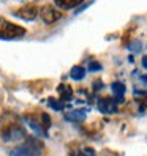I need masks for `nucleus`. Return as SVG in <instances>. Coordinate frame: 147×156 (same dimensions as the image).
I'll return each mask as SVG.
<instances>
[{"mask_svg": "<svg viewBox=\"0 0 147 156\" xmlns=\"http://www.w3.org/2000/svg\"><path fill=\"white\" fill-rule=\"evenodd\" d=\"M27 32L24 27L6 21L5 17H0V38L2 40H16L24 36Z\"/></svg>", "mask_w": 147, "mask_h": 156, "instance_id": "f257e3e1", "label": "nucleus"}, {"mask_svg": "<svg viewBox=\"0 0 147 156\" xmlns=\"http://www.w3.org/2000/svg\"><path fill=\"white\" fill-rule=\"evenodd\" d=\"M41 153V144L35 139H27L25 144L16 147L10 153V156H40Z\"/></svg>", "mask_w": 147, "mask_h": 156, "instance_id": "f03ea898", "label": "nucleus"}, {"mask_svg": "<svg viewBox=\"0 0 147 156\" xmlns=\"http://www.w3.org/2000/svg\"><path fill=\"white\" fill-rule=\"evenodd\" d=\"M40 17H41V21L44 24H54L62 17V13L57 10V8H54L51 5H44L40 10Z\"/></svg>", "mask_w": 147, "mask_h": 156, "instance_id": "7ed1b4c3", "label": "nucleus"}, {"mask_svg": "<svg viewBox=\"0 0 147 156\" xmlns=\"http://www.w3.org/2000/svg\"><path fill=\"white\" fill-rule=\"evenodd\" d=\"M38 6L33 5V3H29V5H24L21 8H17V10L14 11V16L21 17V19L24 21H33L36 16H38Z\"/></svg>", "mask_w": 147, "mask_h": 156, "instance_id": "20e7f679", "label": "nucleus"}, {"mask_svg": "<svg viewBox=\"0 0 147 156\" xmlns=\"http://www.w3.org/2000/svg\"><path fill=\"white\" fill-rule=\"evenodd\" d=\"M98 109L103 114H114L117 111V104L112 98H103L98 101Z\"/></svg>", "mask_w": 147, "mask_h": 156, "instance_id": "39448f33", "label": "nucleus"}, {"mask_svg": "<svg viewBox=\"0 0 147 156\" xmlns=\"http://www.w3.org/2000/svg\"><path fill=\"white\" fill-rule=\"evenodd\" d=\"M56 5L63 10H71V8H76L78 5H81L84 0H54Z\"/></svg>", "mask_w": 147, "mask_h": 156, "instance_id": "423d86ee", "label": "nucleus"}, {"mask_svg": "<svg viewBox=\"0 0 147 156\" xmlns=\"http://www.w3.org/2000/svg\"><path fill=\"white\" fill-rule=\"evenodd\" d=\"M57 91H59V95H60L62 101H68V99H71V98H73V90H71V87H70V85H67V84L59 85Z\"/></svg>", "mask_w": 147, "mask_h": 156, "instance_id": "0eeeda50", "label": "nucleus"}, {"mask_svg": "<svg viewBox=\"0 0 147 156\" xmlns=\"http://www.w3.org/2000/svg\"><path fill=\"white\" fill-rule=\"evenodd\" d=\"M112 91L116 95V99L119 101V103H122V101H123V95H125V85L122 84V82H114V84H112Z\"/></svg>", "mask_w": 147, "mask_h": 156, "instance_id": "6e6552de", "label": "nucleus"}, {"mask_svg": "<svg viewBox=\"0 0 147 156\" xmlns=\"http://www.w3.org/2000/svg\"><path fill=\"white\" fill-rule=\"evenodd\" d=\"M65 118L68 122H84L86 120V112L82 111H73V112H68L65 115Z\"/></svg>", "mask_w": 147, "mask_h": 156, "instance_id": "1a4fd4ad", "label": "nucleus"}, {"mask_svg": "<svg viewBox=\"0 0 147 156\" xmlns=\"http://www.w3.org/2000/svg\"><path fill=\"white\" fill-rule=\"evenodd\" d=\"M70 76H71V79H75V80H82V79H84V76H86V69L82 68V66H75V68L71 69Z\"/></svg>", "mask_w": 147, "mask_h": 156, "instance_id": "9d476101", "label": "nucleus"}, {"mask_svg": "<svg viewBox=\"0 0 147 156\" xmlns=\"http://www.w3.org/2000/svg\"><path fill=\"white\" fill-rule=\"evenodd\" d=\"M48 104L54 109V111H62V109H63V101H59V99H56V98H51V99L48 101Z\"/></svg>", "mask_w": 147, "mask_h": 156, "instance_id": "9b49d317", "label": "nucleus"}, {"mask_svg": "<svg viewBox=\"0 0 147 156\" xmlns=\"http://www.w3.org/2000/svg\"><path fill=\"white\" fill-rule=\"evenodd\" d=\"M41 126L44 131H48V128L51 126V118L48 114H41Z\"/></svg>", "mask_w": 147, "mask_h": 156, "instance_id": "f8f14e48", "label": "nucleus"}, {"mask_svg": "<svg viewBox=\"0 0 147 156\" xmlns=\"http://www.w3.org/2000/svg\"><path fill=\"white\" fill-rule=\"evenodd\" d=\"M101 69V65L98 62H90L89 63V71H100Z\"/></svg>", "mask_w": 147, "mask_h": 156, "instance_id": "ddd939ff", "label": "nucleus"}, {"mask_svg": "<svg viewBox=\"0 0 147 156\" xmlns=\"http://www.w3.org/2000/svg\"><path fill=\"white\" fill-rule=\"evenodd\" d=\"M94 154H95V151L92 150V148H84L81 153H78L76 156H94Z\"/></svg>", "mask_w": 147, "mask_h": 156, "instance_id": "4468645a", "label": "nucleus"}, {"mask_svg": "<svg viewBox=\"0 0 147 156\" xmlns=\"http://www.w3.org/2000/svg\"><path fill=\"white\" fill-rule=\"evenodd\" d=\"M142 66L147 69V57H144V58H142Z\"/></svg>", "mask_w": 147, "mask_h": 156, "instance_id": "2eb2a0df", "label": "nucleus"}]
</instances>
